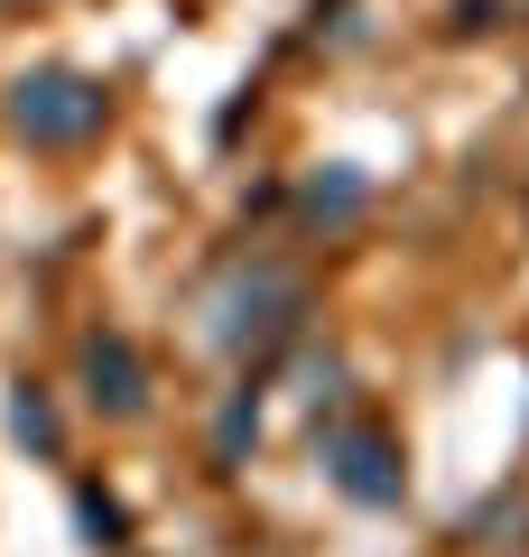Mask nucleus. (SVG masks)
<instances>
[{
  "instance_id": "1",
  "label": "nucleus",
  "mask_w": 529,
  "mask_h": 557,
  "mask_svg": "<svg viewBox=\"0 0 529 557\" xmlns=\"http://www.w3.org/2000/svg\"><path fill=\"white\" fill-rule=\"evenodd\" d=\"M10 121H20L28 139H84L102 121V94H84L75 75H28L20 94H10Z\"/></svg>"
},
{
  "instance_id": "2",
  "label": "nucleus",
  "mask_w": 529,
  "mask_h": 557,
  "mask_svg": "<svg viewBox=\"0 0 529 557\" xmlns=\"http://www.w3.org/2000/svg\"><path fill=\"white\" fill-rule=\"evenodd\" d=\"M84 372L102 381L94 399H112V409H139V372H131V354H121V344H94V354H84Z\"/></svg>"
},
{
  "instance_id": "3",
  "label": "nucleus",
  "mask_w": 529,
  "mask_h": 557,
  "mask_svg": "<svg viewBox=\"0 0 529 557\" xmlns=\"http://www.w3.org/2000/svg\"><path fill=\"white\" fill-rule=\"evenodd\" d=\"M372 465H381V456H372L362 437L344 446V483H353V493H372V502H381V493H391V474H372Z\"/></svg>"
}]
</instances>
